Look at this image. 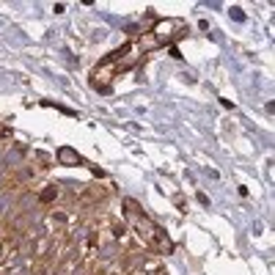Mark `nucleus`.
<instances>
[{"label":"nucleus","mask_w":275,"mask_h":275,"mask_svg":"<svg viewBox=\"0 0 275 275\" xmlns=\"http://www.w3.org/2000/svg\"><path fill=\"white\" fill-rule=\"evenodd\" d=\"M58 160H61V165H83V157H80L72 146H61V149H58Z\"/></svg>","instance_id":"nucleus-1"},{"label":"nucleus","mask_w":275,"mask_h":275,"mask_svg":"<svg viewBox=\"0 0 275 275\" xmlns=\"http://www.w3.org/2000/svg\"><path fill=\"white\" fill-rule=\"evenodd\" d=\"M231 17H234V20H237V22H242V20H245V11L234 6V9H231Z\"/></svg>","instance_id":"nucleus-2"}]
</instances>
